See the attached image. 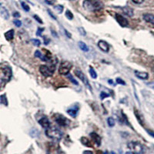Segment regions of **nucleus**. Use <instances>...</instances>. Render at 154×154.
<instances>
[{
    "label": "nucleus",
    "instance_id": "nucleus-1",
    "mask_svg": "<svg viewBox=\"0 0 154 154\" xmlns=\"http://www.w3.org/2000/svg\"><path fill=\"white\" fill-rule=\"evenodd\" d=\"M83 8L89 12H96L103 8V3L100 0H85L83 3Z\"/></svg>",
    "mask_w": 154,
    "mask_h": 154
},
{
    "label": "nucleus",
    "instance_id": "nucleus-2",
    "mask_svg": "<svg viewBox=\"0 0 154 154\" xmlns=\"http://www.w3.org/2000/svg\"><path fill=\"white\" fill-rule=\"evenodd\" d=\"M46 135L49 138L54 140H59L63 137V133L58 128L49 126L46 129Z\"/></svg>",
    "mask_w": 154,
    "mask_h": 154
},
{
    "label": "nucleus",
    "instance_id": "nucleus-3",
    "mask_svg": "<svg viewBox=\"0 0 154 154\" xmlns=\"http://www.w3.org/2000/svg\"><path fill=\"white\" fill-rule=\"evenodd\" d=\"M56 70V66L52 65L46 66L41 65L39 66V72L44 77H51Z\"/></svg>",
    "mask_w": 154,
    "mask_h": 154
},
{
    "label": "nucleus",
    "instance_id": "nucleus-4",
    "mask_svg": "<svg viewBox=\"0 0 154 154\" xmlns=\"http://www.w3.org/2000/svg\"><path fill=\"white\" fill-rule=\"evenodd\" d=\"M127 146L129 150L133 152V153L136 154H142L143 152V146L142 144L140 143L139 142L136 141H131V142L128 143Z\"/></svg>",
    "mask_w": 154,
    "mask_h": 154
},
{
    "label": "nucleus",
    "instance_id": "nucleus-5",
    "mask_svg": "<svg viewBox=\"0 0 154 154\" xmlns=\"http://www.w3.org/2000/svg\"><path fill=\"white\" fill-rule=\"evenodd\" d=\"M72 63L69 61H63L59 67V73L62 76H66L69 73L70 69H72Z\"/></svg>",
    "mask_w": 154,
    "mask_h": 154
},
{
    "label": "nucleus",
    "instance_id": "nucleus-6",
    "mask_svg": "<svg viewBox=\"0 0 154 154\" xmlns=\"http://www.w3.org/2000/svg\"><path fill=\"white\" fill-rule=\"evenodd\" d=\"M75 75H76V76L78 77V78H79V79H80L82 82H83V84L86 86V87L88 88L90 91H92V87H91V86H90V84H89V80H88V78L86 77V76L85 74H84V73L81 71V70H79V69H76Z\"/></svg>",
    "mask_w": 154,
    "mask_h": 154
},
{
    "label": "nucleus",
    "instance_id": "nucleus-7",
    "mask_svg": "<svg viewBox=\"0 0 154 154\" xmlns=\"http://www.w3.org/2000/svg\"><path fill=\"white\" fill-rule=\"evenodd\" d=\"M55 120L56 122V123L61 126H66L69 124V121L66 118L60 115H56L55 116Z\"/></svg>",
    "mask_w": 154,
    "mask_h": 154
},
{
    "label": "nucleus",
    "instance_id": "nucleus-8",
    "mask_svg": "<svg viewBox=\"0 0 154 154\" xmlns=\"http://www.w3.org/2000/svg\"><path fill=\"white\" fill-rule=\"evenodd\" d=\"M116 19L118 23H119L122 27H126L128 26V25H129V22H128L127 19H126L125 17L123 16H121V15L118 14V13L116 14Z\"/></svg>",
    "mask_w": 154,
    "mask_h": 154
},
{
    "label": "nucleus",
    "instance_id": "nucleus-9",
    "mask_svg": "<svg viewBox=\"0 0 154 154\" xmlns=\"http://www.w3.org/2000/svg\"><path fill=\"white\" fill-rule=\"evenodd\" d=\"M98 46L104 53H108L110 50V46L104 40H99L98 43Z\"/></svg>",
    "mask_w": 154,
    "mask_h": 154
},
{
    "label": "nucleus",
    "instance_id": "nucleus-10",
    "mask_svg": "<svg viewBox=\"0 0 154 154\" xmlns=\"http://www.w3.org/2000/svg\"><path fill=\"white\" fill-rule=\"evenodd\" d=\"M38 124L43 128H45V129H47V128H49V126H51L50 122L48 120V118L46 117L41 118L40 120H38Z\"/></svg>",
    "mask_w": 154,
    "mask_h": 154
},
{
    "label": "nucleus",
    "instance_id": "nucleus-11",
    "mask_svg": "<svg viewBox=\"0 0 154 154\" xmlns=\"http://www.w3.org/2000/svg\"><path fill=\"white\" fill-rule=\"evenodd\" d=\"M3 75H4V79L6 82L9 81L12 77V71L9 67H6L5 69H3Z\"/></svg>",
    "mask_w": 154,
    "mask_h": 154
},
{
    "label": "nucleus",
    "instance_id": "nucleus-12",
    "mask_svg": "<svg viewBox=\"0 0 154 154\" xmlns=\"http://www.w3.org/2000/svg\"><path fill=\"white\" fill-rule=\"evenodd\" d=\"M143 19L146 22L154 25V15L150 14V13H145V14L143 15Z\"/></svg>",
    "mask_w": 154,
    "mask_h": 154
},
{
    "label": "nucleus",
    "instance_id": "nucleus-13",
    "mask_svg": "<svg viewBox=\"0 0 154 154\" xmlns=\"http://www.w3.org/2000/svg\"><path fill=\"white\" fill-rule=\"evenodd\" d=\"M90 136H91V138L94 141V143L96 144V146H100V144H101V138H100V136H99L97 133H90Z\"/></svg>",
    "mask_w": 154,
    "mask_h": 154
},
{
    "label": "nucleus",
    "instance_id": "nucleus-14",
    "mask_svg": "<svg viewBox=\"0 0 154 154\" xmlns=\"http://www.w3.org/2000/svg\"><path fill=\"white\" fill-rule=\"evenodd\" d=\"M0 14L4 19H9V13L8 10L6 9V8H5L3 6L0 7Z\"/></svg>",
    "mask_w": 154,
    "mask_h": 154
},
{
    "label": "nucleus",
    "instance_id": "nucleus-15",
    "mask_svg": "<svg viewBox=\"0 0 154 154\" xmlns=\"http://www.w3.org/2000/svg\"><path fill=\"white\" fill-rule=\"evenodd\" d=\"M135 75L137 78L140 79H147L149 77L148 73H145V72H139V71H136L135 72Z\"/></svg>",
    "mask_w": 154,
    "mask_h": 154
},
{
    "label": "nucleus",
    "instance_id": "nucleus-16",
    "mask_svg": "<svg viewBox=\"0 0 154 154\" xmlns=\"http://www.w3.org/2000/svg\"><path fill=\"white\" fill-rule=\"evenodd\" d=\"M78 110L79 109L78 108H71V109H69L67 110V113L69 114L71 117L73 118H76L77 116V113H78Z\"/></svg>",
    "mask_w": 154,
    "mask_h": 154
},
{
    "label": "nucleus",
    "instance_id": "nucleus-17",
    "mask_svg": "<svg viewBox=\"0 0 154 154\" xmlns=\"http://www.w3.org/2000/svg\"><path fill=\"white\" fill-rule=\"evenodd\" d=\"M14 30L13 29H10V30H9L8 32H6L5 33V37H6V40L8 41H12L14 38Z\"/></svg>",
    "mask_w": 154,
    "mask_h": 154
},
{
    "label": "nucleus",
    "instance_id": "nucleus-18",
    "mask_svg": "<svg viewBox=\"0 0 154 154\" xmlns=\"http://www.w3.org/2000/svg\"><path fill=\"white\" fill-rule=\"evenodd\" d=\"M122 11L123 12V13L128 16H133V10L130 7H123L122 8Z\"/></svg>",
    "mask_w": 154,
    "mask_h": 154
},
{
    "label": "nucleus",
    "instance_id": "nucleus-19",
    "mask_svg": "<svg viewBox=\"0 0 154 154\" xmlns=\"http://www.w3.org/2000/svg\"><path fill=\"white\" fill-rule=\"evenodd\" d=\"M78 46H79V49H81L82 51H84V52H88L89 51V47L85 43H83L82 41L78 43Z\"/></svg>",
    "mask_w": 154,
    "mask_h": 154
},
{
    "label": "nucleus",
    "instance_id": "nucleus-20",
    "mask_svg": "<svg viewBox=\"0 0 154 154\" xmlns=\"http://www.w3.org/2000/svg\"><path fill=\"white\" fill-rule=\"evenodd\" d=\"M0 103L3 104L5 106H8V100H7V98L5 94L0 96Z\"/></svg>",
    "mask_w": 154,
    "mask_h": 154
},
{
    "label": "nucleus",
    "instance_id": "nucleus-21",
    "mask_svg": "<svg viewBox=\"0 0 154 154\" xmlns=\"http://www.w3.org/2000/svg\"><path fill=\"white\" fill-rule=\"evenodd\" d=\"M89 74L91 76V77L93 79H96L97 78V73L95 71V69L93 68V67H89Z\"/></svg>",
    "mask_w": 154,
    "mask_h": 154
},
{
    "label": "nucleus",
    "instance_id": "nucleus-22",
    "mask_svg": "<svg viewBox=\"0 0 154 154\" xmlns=\"http://www.w3.org/2000/svg\"><path fill=\"white\" fill-rule=\"evenodd\" d=\"M107 123L110 127H113L116 124V121L113 117H109L107 119Z\"/></svg>",
    "mask_w": 154,
    "mask_h": 154
},
{
    "label": "nucleus",
    "instance_id": "nucleus-23",
    "mask_svg": "<svg viewBox=\"0 0 154 154\" xmlns=\"http://www.w3.org/2000/svg\"><path fill=\"white\" fill-rule=\"evenodd\" d=\"M63 6L62 5H57V6H54V9L57 12V13H59V14H61L63 11Z\"/></svg>",
    "mask_w": 154,
    "mask_h": 154
},
{
    "label": "nucleus",
    "instance_id": "nucleus-24",
    "mask_svg": "<svg viewBox=\"0 0 154 154\" xmlns=\"http://www.w3.org/2000/svg\"><path fill=\"white\" fill-rule=\"evenodd\" d=\"M68 79H69V80H70V82H72L74 85H76V86L79 85V83H78V81H76V80L73 78V76H72L71 74H68Z\"/></svg>",
    "mask_w": 154,
    "mask_h": 154
},
{
    "label": "nucleus",
    "instance_id": "nucleus-25",
    "mask_svg": "<svg viewBox=\"0 0 154 154\" xmlns=\"http://www.w3.org/2000/svg\"><path fill=\"white\" fill-rule=\"evenodd\" d=\"M66 18L69 19V20H72L73 19V14L72 13L71 11L69 10H66Z\"/></svg>",
    "mask_w": 154,
    "mask_h": 154
},
{
    "label": "nucleus",
    "instance_id": "nucleus-26",
    "mask_svg": "<svg viewBox=\"0 0 154 154\" xmlns=\"http://www.w3.org/2000/svg\"><path fill=\"white\" fill-rule=\"evenodd\" d=\"M135 116H136V119L138 120V121H139V123H140V124H142L143 125V119L141 117V115H140V113H139V112L136 111V110H135Z\"/></svg>",
    "mask_w": 154,
    "mask_h": 154
},
{
    "label": "nucleus",
    "instance_id": "nucleus-27",
    "mask_svg": "<svg viewBox=\"0 0 154 154\" xmlns=\"http://www.w3.org/2000/svg\"><path fill=\"white\" fill-rule=\"evenodd\" d=\"M81 141L82 143H83V144H84L86 146H91V144L89 143V141L88 140L87 138L83 137L81 139Z\"/></svg>",
    "mask_w": 154,
    "mask_h": 154
},
{
    "label": "nucleus",
    "instance_id": "nucleus-28",
    "mask_svg": "<svg viewBox=\"0 0 154 154\" xmlns=\"http://www.w3.org/2000/svg\"><path fill=\"white\" fill-rule=\"evenodd\" d=\"M21 6H22V9H24L26 12H29V11L30 10V8H29V6L24 2H21Z\"/></svg>",
    "mask_w": 154,
    "mask_h": 154
},
{
    "label": "nucleus",
    "instance_id": "nucleus-29",
    "mask_svg": "<svg viewBox=\"0 0 154 154\" xmlns=\"http://www.w3.org/2000/svg\"><path fill=\"white\" fill-rule=\"evenodd\" d=\"M32 43H33L34 46H39L41 45V42L39 39H37V38H33L32 39Z\"/></svg>",
    "mask_w": 154,
    "mask_h": 154
},
{
    "label": "nucleus",
    "instance_id": "nucleus-30",
    "mask_svg": "<svg viewBox=\"0 0 154 154\" xmlns=\"http://www.w3.org/2000/svg\"><path fill=\"white\" fill-rule=\"evenodd\" d=\"M78 31H79V34L81 35V36H85L86 35V30L84 29V28H83V27H79V28H78Z\"/></svg>",
    "mask_w": 154,
    "mask_h": 154
},
{
    "label": "nucleus",
    "instance_id": "nucleus-31",
    "mask_svg": "<svg viewBox=\"0 0 154 154\" xmlns=\"http://www.w3.org/2000/svg\"><path fill=\"white\" fill-rule=\"evenodd\" d=\"M35 56L37 57V58H40V59H43V54L41 53L40 51L36 50V52H35Z\"/></svg>",
    "mask_w": 154,
    "mask_h": 154
},
{
    "label": "nucleus",
    "instance_id": "nucleus-32",
    "mask_svg": "<svg viewBox=\"0 0 154 154\" xmlns=\"http://www.w3.org/2000/svg\"><path fill=\"white\" fill-rule=\"evenodd\" d=\"M116 83H117L118 84H120V85H126V82L124 81V80H123L121 78H116Z\"/></svg>",
    "mask_w": 154,
    "mask_h": 154
},
{
    "label": "nucleus",
    "instance_id": "nucleus-33",
    "mask_svg": "<svg viewBox=\"0 0 154 154\" xmlns=\"http://www.w3.org/2000/svg\"><path fill=\"white\" fill-rule=\"evenodd\" d=\"M13 23L16 27H20L22 26V22L19 19H16V20L13 21Z\"/></svg>",
    "mask_w": 154,
    "mask_h": 154
},
{
    "label": "nucleus",
    "instance_id": "nucleus-34",
    "mask_svg": "<svg viewBox=\"0 0 154 154\" xmlns=\"http://www.w3.org/2000/svg\"><path fill=\"white\" fill-rule=\"evenodd\" d=\"M110 96V94L108 93H104V92H102L101 94H100V98H101V99H105V98H107Z\"/></svg>",
    "mask_w": 154,
    "mask_h": 154
},
{
    "label": "nucleus",
    "instance_id": "nucleus-35",
    "mask_svg": "<svg viewBox=\"0 0 154 154\" xmlns=\"http://www.w3.org/2000/svg\"><path fill=\"white\" fill-rule=\"evenodd\" d=\"M33 17H34L35 19H36V20L37 22H38V23H40V24H43V20H42V19H41L38 16H36V15H34V16H33Z\"/></svg>",
    "mask_w": 154,
    "mask_h": 154
},
{
    "label": "nucleus",
    "instance_id": "nucleus-36",
    "mask_svg": "<svg viewBox=\"0 0 154 154\" xmlns=\"http://www.w3.org/2000/svg\"><path fill=\"white\" fill-rule=\"evenodd\" d=\"M43 30H44V29L43 28H38V30H37V33H36L37 36H41V34H42V32H43Z\"/></svg>",
    "mask_w": 154,
    "mask_h": 154
},
{
    "label": "nucleus",
    "instance_id": "nucleus-37",
    "mask_svg": "<svg viewBox=\"0 0 154 154\" xmlns=\"http://www.w3.org/2000/svg\"><path fill=\"white\" fill-rule=\"evenodd\" d=\"M47 11H48V13H49V16H50L53 19H56V17L55 16H54V15H53V12H50V10H49V9H48V10H47Z\"/></svg>",
    "mask_w": 154,
    "mask_h": 154
},
{
    "label": "nucleus",
    "instance_id": "nucleus-38",
    "mask_svg": "<svg viewBox=\"0 0 154 154\" xmlns=\"http://www.w3.org/2000/svg\"><path fill=\"white\" fill-rule=\"evenodd\" d=\"M132 1L134 3H136V4H141V3L143 2L144 0H132Z\"/></svg>",
    "mask_w": 154,
    "mask_h": 154
},
{
    "label": "nucleus",
    "instance_id": "nucleus-39",
    "mask_svg": "<svg viewBox=\"0 0 154 154\" xmlns=\"http://www.w3.org/2000/svg\"><path fill=\"white\" fill-rule=\"evenodd\" d=\"M20 16V14L18 12H13V17H16V18H18V17Z\"/></svg>",
    "mask_w": 154,
    "mask_h": 154
},
{
    "label": "nucleus",
    "instance_id": "nucleus-40",
    "mask_svg": "<svg viewBox=\"0 0 154 154\" xmlns=\"http://www.w3.org/2000/svg\"><path fill=\"white\" fill-rule=\"evenodd\" d=\"M146 131H147V133H149V135H150V136H153V137L154 138V132L153 131H151V130H146Z\"/></svg>",
    "mask_w": 154,
    "mask_h": 154
},
{
    "label": "nucleus",
    "instance_id": "nucleus-41",
    "mask_svg": "<svg viewBox=\"0 0 154 154\" xmlns=\"http://www.w3.org/2000/svg\"><path fill=\"white\" fill-rule=\"evenodd\" d=\"M64 31H65V33L66 35V36L68 37V38H71V34L68 32V31L66 30V29H64Z\"/></svg>",
    "mask_w": 154,
    "mask_h": 154
},
{
    "label": "nucleus",
    "instance_id": "nucleus-42",
    "mask_svg": "<svg viewBox=\"0 0 154 154\" xmlns=\"http://www.w3.org/2000/svg\"><path fill=\"white\" fill-rule=\"evenodd\" d=\"M83 154H93V152L90 151V150H86V151H84V152L83 153Z\"/></svg>",
    "mask_w": 154,
    "mask_h": 154
},
{
    "label": "nucleus",
    "instance_id": "nucleus-43",
    "mask_svg": "<svg viewBox=\"0 0 154 154\" xmlns=\"http://www.w3.org/2000/svg\"><path fill=\"white\" fill-rule=\"evenodd\" d=\"M51 32H52V33H53V36L54 37H57V34H56V33L55 31H53V29H51Z\"/></svg>",
    "mask_w": 154,
    "mask_h": 154
},
{
    "label": "nucleus",
    "instance_id": "nucleus-44",
    "mask_svg": "<svg viewBox=\"0 0 154 154\" xmlns=\"http://www.w3.org/2000/svg\"><path fill=\"white\" fill-rule=\"evenodd\" d=\"M108 83H110V85H113V81L112 79H109V80H108Z\"/></svg>",
    "mask_w": 154,
    "mask_h": 154
},
{
    "label": "nucleus",
    "instance_id": "nucleus-45",
    "mask_svg": "<svg viewBox=\"0 0 154 154\" xmlns=\"http://www.w3.org/2000/svg\"><path fill=\"white\" fill-rule=\"evenodd\" d=\"M45 2H46V3H48V4H49V5H53V2H49V1H47V0H46Z\"/></svg>",
    "mask_w": 154,
    "mask_h": 154
},
{
    "label": "nucleus",
    "instance_id": "nucleus-46",
    "mask_svg": "<svg viewBox=\"0 0 154 154\" xmlns=\"http://www.w3.org/2000/svg\"><path fill=\"white\" fill-rule=\"evenodd\" d=\"M126 154H134V153L133 152H131V151H130V152H126Z\"/></svg>",
    "mask_w": 154,
    "mask_h": 154
},
{
    "label": "nucleus",
    "instance_id": "nucleus-47",
    "mask_svg": "<svg viewBox=\"0 0 154 154\" xmlns=\"http://www.w3.org/2000/svg\"><path fill=\"white\" fill-rule=\"evenodd\" d=\"M110 154H116V153L115 152H113V151H112V152L110 153Z\"/></svg>",
    "mask_w": 154,
    "mask_h": 154
}]
</instances>
